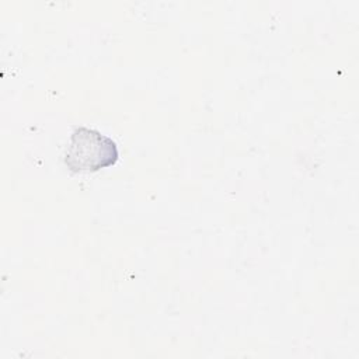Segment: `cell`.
<instances>
[{
  "mask_svg": "<svg viewBox=\"0 0 359 359\" xmlns=\"http://www.w3.org/2000/svg\"><path fill=\"white\" fill-rule=\"evenodd\" d=\"M119 158L116 143L97 129L80 126L73 130L65 153V164L72 172H94L114 165Z\"/></svg>",
  "mask_w": 359,
  "mask_h": 359,
  "instance_id": "cell-1",
  "label": "cell"
}]
</instances>
